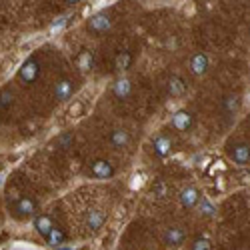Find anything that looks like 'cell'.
<instances>
[{
    "label": "cell",
    "instance_id": "obj_8",
    "mask_svg": "<svg viewBox=\"0 0 250 250\" xmlns=\"http://www.w3.org/2000/svg\"><path fill=\"white\" fill-rule=\"evenodd\" d=\"M34 228H36V232L38 234H42L44 238H48V234L52 232V228H54V222L48 214H38L34 218Z\"/></svg>",
    "mask_w": 250,
    "mask_h": 250
},
{
    "label": "cell",
    "instance_id": "obj_14",
    "mask_svg": "<svg viewBox=\"0 0 250 250\" xmlns=\"http://www.w3.org/2000/svg\"><path fill=\"white\" fill-rule=\"evenodd\" d=\"M168 94L170 96H182L184 92H186V84H184V80L182 78H178V76H170V80H168Z\"/></svg>",
    "mask_w": 250,
    "mask_h": 250
},
{
    "label": "cell",
    "instance_id": "obj_20",
    "mask_svg": "<svg viewBox=\"0 0 250 250\" xmlns=\"http://www.w3.org/2000/svg\"><path fill=\"white\" fill-rule=\"evenodd\" d=\"M192 250H212V244L208 238H196L192 244Z\"/></svg>",
    "mask_w": 250,
    "mask_h": 250
},
{
    "label": "cell",
    "instance_id": "obj_22",
    "mask_svg": "<svg viewBox=\"0 0 250 250\" xmlns=\"http://www.w3.org/2000/svg\"><path fill=\"white\" fill-rule=\"evenodd\" d=\"M72 134H68V132H64V134H60L58 136V146L60 148H70V144H72Z\"/></svg>",
    "mask_w": 250,
    "mask_h": 250
},
{
    "label": "cell",
    "instance_id": "obj_18",
    "mask_svg": "<svg viewBox=\"0 0 250 250\" xmlns=\"http://www.w3.org/2000/svg\"><path fill=\"white\" fill-rule=\"evenodd\" d=\"M132 62V54L130 52H118L114 58V68L116 70H126Z\"/></svg>",
    "mask_w": 250,
    "mask_h": 250
},
{
    "label": "cell",
    "instance_id": "obj_5",
    "mask_svg": "<svg viewBox=\"0 0 250 250\" xmlns=\"http://www.w3.org/2000/svg\"><path fill=\"white\" fill-rule=\"evenodd\" d=\"M74 94V84L68 80V78H62L54 84V96L58 102H64V100H70V96Z\"/></svg>",
    "mask_w": 250,
    "mask_h": 250
},
{
    "label": "cell",
    "instance_id": "obj_12",
    "mask_svg": "<svg viewBox=\"0 0 250 250\" xmlns=\"http://www.w3.org/2000/svg\"><path fill=\"white\" fill-rule=\"evenodd\" d=\"M184 238H186V234L178 226H172V228H168V230L164 232V242L170 244V246H180L184 242Z\"/></svg>",
    "mask_w": 250,
    "mask_h": 250
},
{
    "label": "cell",
    "instance_id": "obj_15",
    "mask_svg": "<svg viewBox=\"0 0 250 250\" xmlns=\"http://www.w3.org/2000/svg\"><path fill=\"white\" fill-rule=\"evenodd\" d=\"M128 142H130V136H128L126 130H112V132H110V144H112V146L124 148Z\"/></svg>",
    "mask_w": 250,
    "mask_h": 250
},
{
    "label": "cell",
    "instance_id": "obj_4",
    "mask_svg": "<svg viewBox=\"0 0 250 250\" xmlns=\"http://www.w3.org/2000/svg\"><path fill=\"white\" fill-rule=\"evenodd\" d=\"M90 174L94 178H112L114 176V166L108 160H94L90 164Z\"/></svg>",
    "mask_w": 250,
    "mask_h": 250
},
{
    "label": "cell",
    "instance_id": "obj_19",
    "mask_svg": "<svg viewBox=\"0 0 250 250\" xmlns=\"http://www.w3.org/2000/svg\"><path fill=\"white\" fill-rule=\"evenodd\" d=\"M238 106H240V98H238V96L230 94V96H226V98H224V108H226V112H228V114L236 112V110H238Z\"/></svg>",
    "mask_w": 250,
    "mask_h": 250
},
{
    "label": "cell",
    "instance_id": "obj_1",
    "mask_svg": "<svg viewBox=\"0 0 250 250\" xmlns=\"http://www.w3.org/2000/svg\"><path fill=\"white\" fill-rule=\"evenodd\" d=\"M226 152H228V158L238 166L250 164V144H246V142H234L232 146L226 148Z\"/></svg>",
    "mask_w": 250,
    "mask_h": 250
},
{
    "label": "cell",
    "instance_id": "obj_10",
    "mask_svg": "<svg viewBox=\"0 0 250 250\" xmlns=\"http://www.w3.org/2000/svg\"><path fill=\"white\" fill-rule=\"evenodd\" d=\"M104 222H106V214H104L102 210H90L86 214V228L88 230H100V228L104 226Z\"/></svg>",
    "mask_w": 250,
    "mask_h": 250
},
{
    "label": "cell",
    "instance_id": "obj_21",
    "mask_svg": "<svg viewBox=\"0 0 250 250\" xmlns=\"http://www.w3.org/2000/svg\"><path fill=\"white\" fill-rule=\"evenodd\" d=\"M78 62H80V68H82V70H88L90 64H92V56H90V52H82L80 58H78Z\"/></svg>",
    "mask_w": 250,
    "mask_h": 250
},
{
    "label": "cell",
    "instance_id": "obj_13",
    "mask_svg": "<svg viewBox=\"0 0 250 250\" xmlns=\"http://www.w3.org/2000/svg\"><path fill=\"white\" fill-rule=\"evenodd\" d=\"M190 70L194 74H204L208 70V56L204 52H196L192 58H190Z\"/></svg>",
    "mask_w": 250,
    "mask_h": 250
},
{
    "label": "cell",
    "instance_id": "obj_3",
    "mask_svg": "<svg viewBox=\"0 0 250 250\" xmlns=\"http://www.w3.org/2000/svg\"><path fill=\"white\" fill-rule=\"evenodd\" d=\"M36 208H38V204H36L34 198L22 196V198H20V200L14 204V212H16L18 218H24V216H32V214L36 212Z\"/></svg>",
    "mask_w": 250,
    "mask_h": 250
},
{
    "label": "cell",
    "instance_id": "obj_24",
    "mask_svg": "<svg viewBox=\"0 0 250 250\" xmlns=\"http://www.w3.org/2000/svg\"><path fill=\"white\" fill-rule=\"evenodd\" d=\"M200 208H204V210H206V212H204L206 216H212V212H214V208H212L210 204H208L206 200H202V206H200Z\"/></svg>",
    "mask_w": 250,
    "mask_h": 250
},
{
    "label": "cell",
    "instance_id": "obj_6",
    "mask_svg": "<svg viewBox=\"0 0 250 250\" xmlns=\"http://www.w3.org/2000/svg\"><path fill=\"white\" fill-rule=\"evenodd\" d=\"M178 198H180V204L184 208H194L200 202V192L194 188V186H186V188H182Z\"/></svg>",
    "mask_w": 250,
    "mask_h": 250
},
{
    "label": "cell",
    "instance_id": "obj_2",
    "mask_svg": "<svg viewBox=\"0 0 250 250\" xmlns=\"http://www.w3.org/2000/svg\"><path fill=\"white\" fill-rule=\"evenodd\" d=\"M38 74H40V66L34 58H28L22 64V68L18 70V78L22 80L24 84H32V82L38 78Z\"/></svg>",
    "mask_w": 250,
    "mask_h": 250
},
{
    "label": "cell",
    "instance_id": "obj_17",
    "mask_svg": "<svg viewBox=\"0 0 250 250\" xmlns=\"http://www.w3.org/2000/svg\"><path fill=\"white\" fill-rule=\"evenodd\" d=\"M64 240H66V234H64V230H62V228H58V226L52 228V232H50L48 238H46V242H48L50 246H62V244H64Z\"/></svg>",
    "mask_w": 250,
    "mask_h": 250
},
{
    "label": "cell",
    "instance_id": "obj_16",
    "mask_svg": "<svg viewBox=\"0 0 250 250\" xmlns=\"http://www.w3.org/2000/svg\"><path fill=\"white\" fill-rule=\"evenodd\" d=\"M130 90H132V84H130V80H126V78H120V80H116V84H114V94L118 96V98H128V94H130Z\"/></svg>",
    "mask_w": 250,
    "mask_h": 250
},
{
    "label": "cell",
    "instance_id": "obj_23",
    "mask_svg": "<svg viewBox=\"0 0 250 250\" xmlns=\"http://www.w3.org/2000/svg\"><path fill=\"white\" fill-rule=\"evenodd\" d=\"M12 104V94L10 92H0V108H8Z\"/></svg>",
    "mask_w": 250,
    "mask_h": 250
},
{
    "label": "cell",
    "instance_id": "obj_7",
    "mask_svg": "<svg viewBox=\"0 0 250 250\" xmlns=\"http://www.w3.org/2000/svg\"><path fill=\"white\" fill-rule=\"evenodd\" d=\"M110 24H112V20H110L106 14H96V16H92V18L88 20V28H90L92 32H96V34L106 32V30L110 28Z\"/></svg>",
    "mask_w": 250,
    "mask_h": 250
},
{
    "label": "cell",
    "instance_id": "obj_11",
    "mask_svg": "<svg viewBox=\"0 0 250 250\" xmlns=\"http://www.w3.org/2000/svg\"><path fill=\"white\" fill-rule=\"evenodd\" d=\"M170 150H172V140L166 136V134H160V136L154 138V152H156L160 158L168 156Z\"/></svg>",
    "mask_w": 250,
    "mask_h": 250
},
{
    "label": "cell",
    "instance_id": "obj_9",
    "mask_svg": "<svg viewBox=\"0 0 250 250\" xmlns=\"http://www.w3.org/2000/svg\"><path fill=\"white\" fill-rule=\"evenodd\" d=\"M172 124H174V128L186 132V130L192 126V114L186 112V110H178V112H174V116H172Z\"/></svg>",
    "mask_w": 250,
    "mask_h": 250
}]
</instances>
